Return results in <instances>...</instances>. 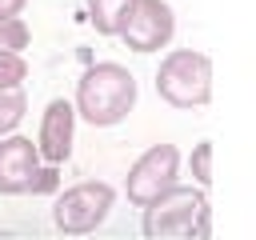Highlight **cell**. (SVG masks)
Here are the masks:
<instances>
[{
  "label": "cell",
  "mask_w": 256,
  "mask_h": 240,
  "mask_svg": "<svg viewBox=\"0 0 256 240\" xmlns=\"http://www.w3.org/2000/svg\"><path fill=\"white\" fill-rule=\"evenodd\" d=\"M136 104V76L124 64H92L76 80V116H84L92 128H112L120 124Z\"/></svg>",
  "instance_id": "obj_1"
},
{
  "label": "cell",
  "mask_w": 256,
  "mask_h": 240,
  "mask_svg": "<svg viewBox=\"0 0 256 240\" xmlns=\"http://www.w3.org/2000/svg\"><path fill=\"white\" fill-rule=\"evenodd\" d=\"M148 240H164V236H208V200L200 188H184L172 184L164 196H156L152 204H144V220H140Z\"/></svg>",
  "instance_id": "obj_2"
},
{
  "label": "cell",
  "mask_w": 256,
  "mask_h": 240,
  "mask_svg": "<svg viewBox=\"0 0 256 240\" xmlns=\"http://www.w3.org/2000/svg\"><path fill=\"white\" fill-rule=\"evenodd\" d=\"M156 92L172 108H200L212 100V60L192 48H176L160 60Z\"/></svg>",
  "instance_id": "obj_3"
},
{
  "label": "cell",
  "mask_w": 256,
  "mask_h": 240,
  "mask_svg": "<svg viewBox=\"0 0 256 240\" xmlns=\"http://www.w3.org/2000/svg\"><path fill=\"white\" fill-rule=\"evenodd\" d=\"M112 200H116L112 184H104V180H84V184H72V188L56 200L52 220H56L60 232L84 236V232H96V228L104 224V216L112 212Z\"/></svg>",
  "instance_id": "obj_4"
},
{
  "label": "cell",
  "mask_w": 256,
  "mask_h": 240,
  "mask_svg": "<svg viewBox=\"0 0 256 240\" xmlns=\"http://www.w3.org/2000/svg\"><path fill=\"white\" fill-rule=\"evenodd\" d=\"M176 172H180V152L172 144H152L132 168H128V200L136 208L152 204L156 196H164L172 184H176Z\"/></svg>",
  "instance_id": "obj_5"
},
{
  "label": "cell",
  "mask_w": 256,
  "mask_h": 240,
  "mask_svg": "<svg viewBox=\"0 0 256 240\" xmlns=\"http://www.w3.org/2000/svg\"><path fill=\"white\" fill-rule=\"evenodd\" d=\"M176 32V16L164 0H136L124 28H120V40L132 48V52H160Z\"/></svg>",
  "instance_id": "obj_6"
},
{
  "label": "cell",
  "mask_w": 256,
  "mask_h": 240,
  "mask_svg": "<svg viewBox=\"0 0 256 240\" xmlns=\"http://www.w3.org/2000/svg\"><path fill=\"white\" fill-rule=\"evenodd\" d=\"M40 176V152L28 136H0V192L20 196L32 192Z\"/></svg>",
  "instance_id": "obj_7"
},
{
  "label": "cell",
  "mask_w": 256,
  "mask_h": 240,
  "mask_svg": "<svg viewBox=\"0 0 256 240\" xmlns=\"http://www.w3.org/2000/svg\"><path fill=\"white\" fill-rule=\"evenodd\" d=\"M72 128H76V108H72L64 96L48 100V108H44V116H40V136H36L40 160H48L52 168L64 164L68 152H72Z\"/></svg>",
  "instance_id": "obj_8"
},
{
  "label": "cell",
  "mask_w": 256,
  "mask_h": 240,
  "mask_svg": "<svg viewBox=\"0 0 256 240\" xmlns=\"http://www.w3.org/2000/svg\"><path fill=\"white\" fill-rule=\"evenodd\" d=\"M136 0H88V20L100 36H120L128 12H132Z\"/></svg>",
  "instance_id": "obj_9"
},
{
  "label": "cell",
  "mask_w": 256,
  "mask_h": 240,
  "mask_svg": "<svg viewBox=\"0 0 256 240\" xmlns=\"http://www.w3.org/2000/svg\"><path fill=\"white\" fill-rule=\"evenodd\" d=\"M28 112V96L24 88H12V92H0V136H8Z\"/></svg>",
  "instance_id": "obj_10"
},
{
  "label": "cell",
  "mask_w": 256,
  "mask_h": 240,
  "mask_svg": "<svg viewBox=\"0 0 256 240\" xmlns=\"http://www.w3.org/2000/svg\"><path fill=\"white\" fill-rule=\"evenodd\" d=\"M28 80V64L20 52H0V92H12V88H24Z\"/></svg>",
  "instance_id": "obj_11"
},
{
  "label": "cell",
  "mask_w": 256,
  "mask_h": 240,
  "mask_svg": "<svg viewBox=\"0 0 256 240\" xmlns=\"http://www.w3.org/2000/svg\"><path fill=\"white\" fill-rule=\"evenodd\" d=\"M28 40H32V32L20 16L0 20V52H20V48H28Z\"/></svg>",
  "instance_id": "obj_12"
},
{
  "label": "cell",
  "mask_w": 256,
  "mask_h": 240,
  "mask_svg": "<svg viewBox=\"0 0 256 240\" xmlns=\"http://www.w3.org/2000/svg\"><path fill=\"white\" fill-rule=\"evenodd\" d=\"M208 160H212V140L196 144V156H192V168H196V180H200V188H204V184H212V168H208Z\"/></svg>",
  "instance_id": "obj_13"
},
{
  "label": "cell",
  "mask_w": 256,
  "mask_h": 240,
  "mask_svg": "<svg viewBox=\"0 0 256 240\" xmlns=\"http://www.w3.org/2000/svg\"><path fill=\"white\" fill-rule=\"evenodd\" d=\"M28 0H0V20H8V16H20V8H24Z\"/></svg>",
  "instance_id": "obj_14"
}]
</instances>
